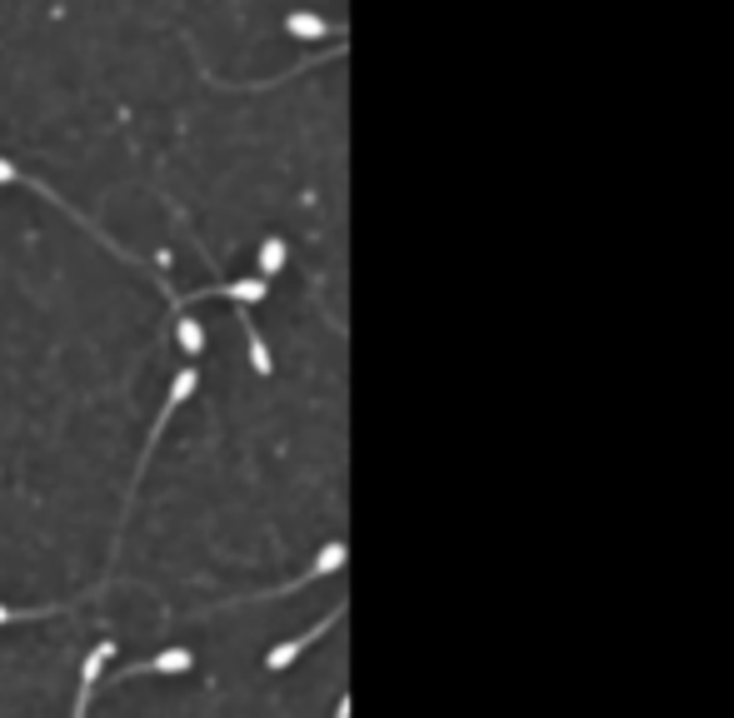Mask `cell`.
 <instances>
[{
  "label": "cell",
  "mask_w": 734,
  "mask_h": 718,
  "mask_svg": "<svg viewBox=\"0 0 734 718\" xmlns=\"http://www.w3.org/2000/svg\"><path fill=\"white\" fill-rule=\"evenodd\" d=\"M240 330H245V344H250V365H255V375H270L275 360H270V344L261 340V330H255V319L240 309Z\"/></svg>",
  "instance_id": "cell-7"
},
{
  "label": "cell",
  "mask_w": 734,
  "mask_h": 718,
  "mask_svg": "<svg viewBox=\"0 0 734 718\" xmlns=\"http://www.w3.org/2000/svg\"><path fill=\"white\" fill-rule=\"evenodd\" d=\"M116 659V638H100V644L85 654V669H81V694H75V718H85V708H91V689L95 679L106 673V664Z\"/></svg>",
  "instance_id": "cell-5"
},
{
  "label": "cell",
  "mask_w": 734,
  "mask_h": 718,
  "mask_svg": "<svg viewBox=\"0 0 734 718\" xmlns=\"http://www.w3.org/2000/svg\"><path fill=\"white\" fill-rule=\"evenodd\" d=\"M190 669H195V654H190V648H160V654H151V659H141V664H125L120 679H141V673H190Z\"/></svg>",
  "instance_id": "cell-4"
},
{
  "label": "cell",
  "mask_w": 734,
  "mask_h": 718,
  "mask_svg": "<svg viewBox=\"0 0 734 718\" xmlns=\"http://www.w3.org/2000/svg\"><path fill=\"white\" fill-rule=\"evenodd\" d=\"M340 613H345V609H330V613H325V619H321V624H315V629H305V634H300V638H290V644H280V648H270V654H265V669H270V673L290 669V664H296V659H300V654H305L310 644H321V638L330 634L335 624H340Z\"/></svg>",
  "instance_id": "cell-3"
},
{
  "label": "cell",
  "mask_w": 734,
  "mask_h": 718,
  "mask_svg": "<svg viewBox=\"0 0 734 718\" xmlns=\"http://www.w3.org/2000/svg\"><path fill=\"white\" fill-rule=\"evenodd\" d=\"M285 259H290V255H285V240H280V235H265V240H261V280H265V284H270L275 275L285 270Z\"/></svg>",
  "instance_id": "cell-9"
},
{
  "label": "cell",
  "mask_w": 734,
  "mask_h": 718,
  "mask_svg": "<svg viewBox=\"0 0 734 718\" xmlns=\"http://www.w3.org/2000/svg\"><path fill=\"white\" fill-rule=\"evenodd\" d=\"M285 31L296 40H325V36H340V25L321 21V15H310V11H290L285 15Z\"/></svg>",
  "instance_id": "cell-6"
},
{
  "label": "cell",
  "mask_w": 734,
  "mask_h": 718,
  "mask_svg": "<svg viewBox=\"0 0 734 718\" xmlns=\"http://www.w3.org/2000/svg\"><path fill=\"white\" fill-rule=\"evenodd\" d=\"M0 185H25V190H36V195H46V200H50V205H60V210L71 215V220H75V224H85V230H91V235H95V240H100V245H106V250H110V255H120V259H125V265H145V259H141V255H131V250H125V245H116V240H110V235H106V230H100V224H95V220H85V215H81V210H75V205H71V200H60V195H56V190H50V185H46V180H36V175H25V170H15V166H11V160H0Z\"/></svg>",
  "instance_id": "cell-1"
},
{
  "label": "cell",
  "mask_w": 734,
  "mask_h": 718,
  "mask_svg": "<svg viewBox=\"0 0 734 718\" xmlns=\"http://www.w3.org/2000/svg\"><path fill=\"white\" fill-rule=\"evenodd\" d=\"M71 609V604H40V609H11V604H0V624H25V619H46V613H60Z\"/></svg>",
  "instance_id": "cell-10"
},
{
  "label": "cell",
  "mask_w": 734,
  "mask_h": 718,
  "mask_svg": "<svg viewBox=\"0 0 734 718\" xmlns=\"http://www.w3.org/2000/svg\"><path fill=\"white\" fill-rule=\"evenodd\" d=\"M195 385H201V375H195V365H185L176 375V385H170V394H166V410H160V419H155V429H151V439H145V449H141V464H135V479L145 474V464H151V454H155V439H166V424H170V414L180 410V404L195 394Z\"/></svg>",
  "instance_id": "cell-2"
},
{
  "label": "cell",
  "mask_w": 734,
  "mask_h": 718,
  "mask_svg": "<svg viewBox=\"0 0 734 718\" xmlns=\"http://www.w3.org/2000/svg\"><path fill=\"white\" fill-rule=\"evenodd\" d=\"M176 340H180V350H185L190 360H201V354H205V325H201V319H190V315H176Z\"/></svg>",
  "instance_id": "cell-8"
}]
</instances>
